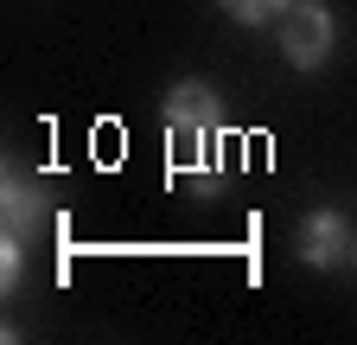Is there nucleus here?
I'll return each mask as SVG.
<instances>
[{
	"instance_id": "1",
	"label": "nucleus",
	"mask_w": 357,
	"mask_h": 345,
	"mask_svg": "<svg viewBox=\"0 0 357 345\" xmlns=\"http://www.w3.org/2000/svg\"><path fill=\"white\" fill-rule=\"evenodd\" d=\"M281 52H287L294 71H319L332 58V13L319 0H294L281 13Z\"/></svg>"
},
{
	"instance_id": "2",
	"label": "nucleus",
	"mask_w": 357,
	"mask_h": 345,
	"mask_svg": "<svg viewBox=\"0 0 357 345\" xmlns=\"http://www.w3.org/2000/svg\"><path fill=\"white\" fill-rule=\"evenodd\" d=\"M217 122H223V103H217L211 83H178V90L166 96V128H172V141H211Z\"/></svg>"
},
{
	"instance_id": "3",
	"label": "nucleus",
	"mask_w": 357,
	"mask_h": 345,
	"mask_svg": "<svg viewBox=\"0 0 357 345\" xmlns=\"http://www.w3.org/2000/svg\"><path fill=\"white\" fill-rule=\"evenodd\" d=\"M0 205H7V230L13 237H38L45 224H52V192H45V179L38 172H26V166H13L7 172V186H0Z\"/></svg>"
},
{
	"instance_id": "4",
	"label": "nucleus",
	"mask_w": 357,
	"mask_h": 345,
	"mask_svg": "<svg viewBox=\"0 0 357 345\" xmlns=\"http://www.w3.org/2000/svg\"><path fill=\"white\" fill-rule=\"evenodd\" d=\"M294 249L306 256L312 269H338L344 256H351V224H344V211H312V218L300 224Z\"/></svg>"
},
{
	"instance_id": "5",
	"label": "nucleus",
	"mask_w": 357,
	"mask_h": 345,
	"mask_svg": "<svg viewBox=\"0 0 357 345\" xmlns=\"http://www.w3.org/2000/svg\"><path fill=\"white\" fill-rule=\"evenodd\" d=\"M217 7L230 13V20H243V26H261V20H281L294 0H217Z\"/></svg>"
},
{
	"instance_id": "6",
	"label": "nucleus",
	"mask_w": 357,
	"mask_h": 345,
	"mask_svg": "<svg viewBox=\"0 0 357 345\" xmlns=\"http://www.w3.org/2000/svg\"><path fill=\"white\" fill-rule=\"evenodd\" d=\"M351 263H357V243H351Z\"/></svg>"
}]
</instances>
